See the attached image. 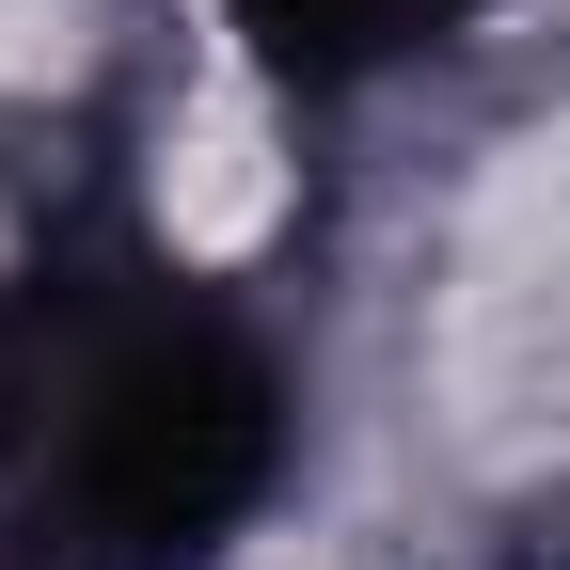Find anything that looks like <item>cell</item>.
Here are the masks:
<instances>
[{
	"instance_id": "1",
	"label": "cell",
	"mask_w": 570,
	"mask_h": 570,
	"mask_svg": "<svg viewBox=\"0 0 570 570\" xmlns=\"http://www.w3.org/2000/svg\"><path fill=\"white\" fill-rule=\"evenodd\" d=\"M127 223L190 285H254L317 223V127L254 0H159L127 48Z\"/></svg>"
}]
</instances>
